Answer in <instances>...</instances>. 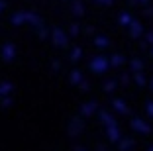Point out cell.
I'll list each match as a JSON object with an SVG mask.
<instances>
[{
    "label": "cell",
    "instance_id": "6da1fadb",
    "mask_svg": "<svg viewBox=\"0 0 153 151\" xmlns=\"http://www.w3.org/2000/svg\"><path fill=\"white\" fill-rule=\"evenodd\" d=\"M14 53H16V49H14V45H4V49H2V55H4L6 61H10V59L14 57Z\"/></svg>",
    "mask_w": 153,
    "mask_h": 151
},
{
    "label": "cell",
    "instance_id": "7a4b0ae2",
    "mask_svg": "<svg viewBox=\"0 0 153 151\" xmlns=\"http://www.w3.org/2000/svg\"><path fill=\"white\" fill-rule=\"evenodd\" d=\"M6 92H10V85L8 83H2L0 85V94H6Z\"/></svg>",
    "mask_w": 153,
    "mask_h": 151
},
{
    "label": "cell",
    "instance_id": "3957f363",
    "mask_svg": "<svg viewBox=\"0 0 153 151\" xmlns=\"http://www.w3.org/2000/svg\"><path fill=\"white\" fill-rule=\"evenodd\" d=\"M12 22H14V24H20V22H24V16H22V14H18V16H14V18H12Z\"/></svg>",
    "mask_w": 153,
    "mask_h": 151
},
{
    "label": "cell",
    "instance_id": "277c9868",
    "mask_svg": "<svg viewBox=\"0 0 153 151\" xmlns=\"http://www.w3.org/2000/svg\"><path fill=\"white\" fill-rule=\"evenodd\" d=\"M2 8H4V2H2V0H0V12H2Z\"/></svg>",
    "mask_w": 153,
    "mask_h": 151
}]
</instances>
